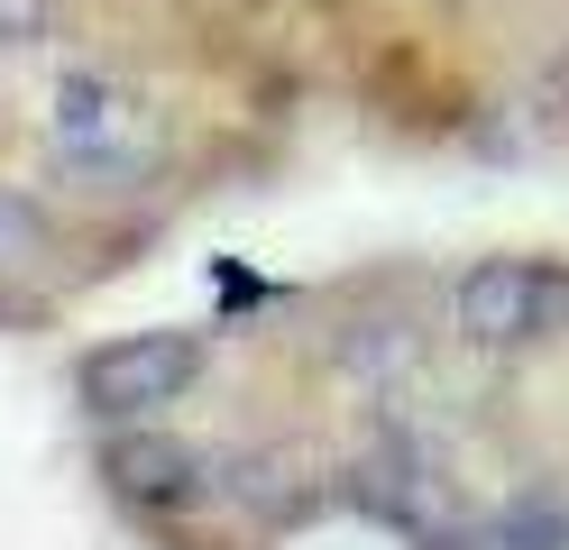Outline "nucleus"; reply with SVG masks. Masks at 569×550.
<instances>
[{"instance_id":"obj_3","label":"nucleus","mask_w":569,"mask_h":550,"mask_svg":"<svg viewBox=\"0 0 569 550\" xmlns=\"http://www.w3.org/2000/svg\"><path fill=\"white\" fill-rule=\"evenodd\" d=\"M450 330L487 358L569 340V257H478V267H459Z\"/></svg>"},{"instance_id":"obj_7","label":"nucleus","mask_w":569,"mask_h":550,"mask_svg":"<svg viewBox=\"0 0 569 550\" xmlns=\"http://www.w3.org/2000/svg\"><path fill=\"white\" fill-rule=\"evenodd\" d=\"M19 230H28V220H19V202H10V183H0V248H10Z\"/></svg>"},{"instance_id":"obj_4","label":"nucleus","mask_w":569,"mask_h":550,"mask_svg":"<svg viewBox=\"0 0 569 550\" xmlns=\"http://www.w3.org/2000/svg\"><path fill=\"white\" fill-rule=\"evenodd\" d=\"M101 487L111 504H129L138 523H174V513H202L221 496V459L202 450V440L166 431V422H129L101 440Z\"/></svg>"},{"instance_id":"obj_2","label":"nucleus","mask_w":569,"mask_h":550,"mask_svg":"<svg viewBox=\"0 0 569 550\" xmlns=\"http://www.w3.org/2000/svg\"><path fill=\"white\" fill-rule=\"evenodd\" d=\"M47 147L83 183H138L157 166V101L101 64H74L47 92Z\"/></svg>"},{"instance_id":"obj_1","label":"nucleus","mask_w":569,"mask_h":550,"mask_svg":"<svg viewBox=\"0 0 569 550\" xmlns=\"http://www.w3.org/2000/svg\"><path fill=\"white\" fill-rule=\"evenodd\" d=\"M202 367H211V330H193V321H148V330H120V340L83 349L74 403H83L101 431L166 422L174 403L202 386Z\"/></svg>"},{"instance_id":"obj_6","label":"nucleus","mask_w":569,"mask_h":550,"mask_svg":"<svg viewBox=\"0 0 569 550\" xmlns=\"http://www.w3.org/2000/svg\"><path fill=\"white\" fill-rule=\"evenodd\" d=\"M38 37H47V0H0V56L38 47Z\"/></svg>"},{"instance_id":"obj_5","label":"nucleus","mask_w":569,"mask_h":550,"mask_svg":"<svg viewBox=\"0 0 569 550\" xmlns=\"http://www.w3.org/2000/svg\"><path fill=\"white\" fill-rule=\"evenodd\" d=\"M532 110H542V129L569 138V47H551V64L532 73Z\"/></svg>"}]
</instances>
